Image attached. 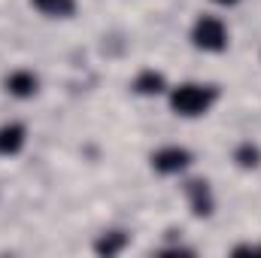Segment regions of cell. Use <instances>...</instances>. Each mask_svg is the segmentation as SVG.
<instances>
[{
  "instance_id": "3",
  "label": "cell",
  "mask_w": 261,
  "mask_h": 258,
  "mask_svg": "<svg viewBox=\"0 0 261 258\" xmlns=\"http://www.w3.org/2000/svg\"><path fill=\"white\" fill-rule=\"evenodd\" d=\"M152 164H155V170H161V173H179V170L189 164V152L179 149V146H167V149H161V152L152 155Z\"/></svg>"
},
{
  "instance_id": "7",
  "label": "cell",
  "mask_w": 261,
  "mask_h": 258,
  "mask_svg": "<svg viewBox=\"0 0 261 258\" xmlns=\"http://www.w3.org/2000/svg\"><path fill=\"white\" fill-rule=\"evenodd\" d=\"M134 88H137L140 94H158V91L164 88V76H161V73H155V70H143V73L137 76Z\"/></svg>"
},
{
  "instance_id": "9",
  "label": "cell",
  "mask_w": 261,
  "mask_h": 258,
  "mask_svg": "<svg viewBox=\"0 0 261 258\" xmlns=\"http://www.w3.org/2000/svg\"><path fill=\"white\" fill-rule=\"evenodd\" d=\"M122 246H125V234L116 231V234H110V237H103V240L97 243V252H100V255H113V252H119Z\"/></svg>"
},
{
  "instance_id": "6",
  "label": "cell",
  "mask_w": 261,
  "mask_h": 258,
  "mask_svg": "<svg viewBox=\"0 0 261 258\" xmlns=\"http://www.w3.org/2000/svg\"><path fill=\"white\" fill-rule=\"evenodd\" d=\"M6 88H9L15 97H31V94L37 91V76L28 73V70H18V73H12V76L6 79Z\"/></svg>"
},
{
  "instance_id": "2",
  "label": "cell",
  "mask_w": 261,
  "mask_h": 258,
  "mask_svg": "<svg viewBox=\"0 0 261 258\" xmlns=\"http://www.w3.org/2000/svg\"><path fill=\"white\" fill-rule=\"evenodd\" d=\"M192 40H195L197 49L219 52V49H225V43H228V31H225V24H222L219 18H213V15H203V18L195 24V34H192Z\"/></svg>"
},
{
  "instance_id": "11",
  "label": "cell",
  "mask_w": 261,
  "mask_h": 258,
  "mask_svg": "<svg viewBox=\"0 0 261 258\" xmlns=\"http://www.w3.org/2000/svg\"><path fill=\"white\" fill-rule=\"evenodd\" d=\"M216 3H237V0H216Z\"/></svg>"
},
{
  "instance_id": "4",
  "label": "cell",
  "mask_w": 261,
  "mask_h": 258,
  "mask_svg": "<svg viewBox=\"0 0 261 258\" xmlns=\"http://www.w3.org/2000/svg\"><path fill=\"white\" fill-rule=\"evenodd\" d=\"M186 192H189V200H192V207H195L197 216H210V213H213V194L206 189V183L192 179V183L186 186Z\"/></svg>"
},
{
  "instance_id": "1",
  "label": "cell",
  "mask_w": 261,
  "mask_h": 258,
  "mask_svg": "<svg viewBox=\"0 0 261 258\" xmlns=\"http://www.w3.org/2000/svg\"><path fill=\"white\" fill-rule=\"evenodd\" d=\"M213 91L203 88V85H179L173 94H170V107L179 113V116H200L210 110L213 104Z\"/></svg>"
},
{
  "instance_id": "8",
  "label": "cell",
  "mask_w": 261,
  "mask_h": 258,
  "mask_svg": "<svg viewBox=\"0 0 261 258\" xmlns=\"http://www.w3.org/2000/svg\"><path fill=\"white\" fill-rule=\"evenodd\" d=\"M34 6L46 15H70L73 12V0H34Z\"/></svg>"
},
{
  "instance_id": "10",
  "label": "cell",
  "mask_w": 261,
  "mask_h": 258,
  "mask_svg": "<svg viewBox=\"0 0 261 258\" xmlns=\"http://www.w3.org/2000/svg\"><path fill=\"white\" fill-rule=\"evenodd\" d=\"M258 158H261V152L255 149V146H249V143L237 149V161H240L243 167H255V164H258Z\"/></svg>"
},
{
  "instance_id": "5",
  "label": "cell",
  "mask_w": 261,
  "mask_h": 258,
  "mask_svg": "<svg viewBox=\"0 0 261 258\" xmlns=\"http://www.w3.org/2000/svg\"><path fill=\"white\" fill-rule=\"evenodd\" d=\"M24 146V128L21 125H3L0 128V155H15Z\"/></svg>"
}]
</instances>
